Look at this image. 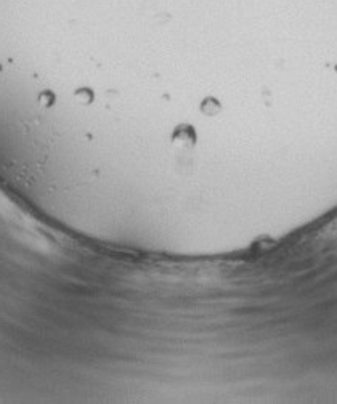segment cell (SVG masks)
Returning a JSON list of instances; mask_svg holds the SVG:
<instances>
[{
  "instance_id": "6da1fadb",
  "label": "cell",
  "mask_w": 337,
  "mask_h": 404,
  "mask_svg": "<svg viewBox=\"0 0 337 404\" xmlns=\"http://www.w3.org/2000/svg\"><path fill=\"white\" fill-rule=\"evenodd\" d=\"M175 143L177 144H182V146H193V143H195V132L190 128H178L175 135Z\"/></svg>"
}]
</instances>
